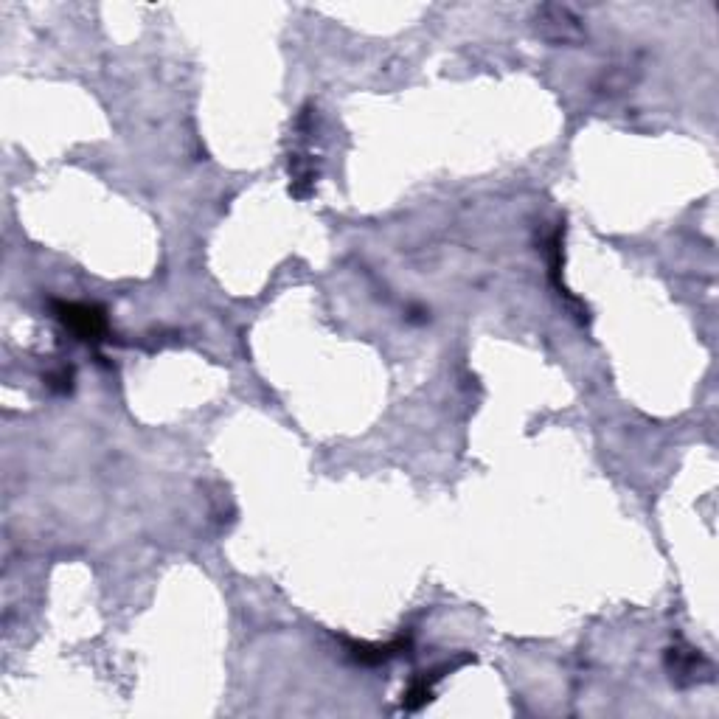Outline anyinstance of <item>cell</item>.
Listing matches in <instances>:
<instances>
[{"mask_svg":"<svg viewBox=\"0 0 719 719\" xmlns=\"http://www.w3.org/2000/svg\"><path fill=\"white\" fill-rule=\"evenodd\" d=\"M54 318H57L68 332H74L79 340H102L104 332H107L104 309H99L96 304L57 301V304H54Z\"/></svg>","mask_w":719,"mask_h":719,"instance_id":"1","label":"cell"},{"mask_svg":"<svg viewBox=\"0 0 719 719\" xmlns=\"http://www.w3.org/2000/svg\"><path fill=\"white\" fill-rule=\"evenodd\" d=\"M402 649H405L402 641H394V644H349V655H352L357 663L377 666V663L391 661Z\"/></svg>","mask_w":719,"mask_h":719,"instance_id":"2","label":"cell"}]
</instances>
